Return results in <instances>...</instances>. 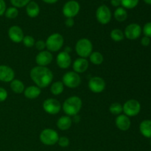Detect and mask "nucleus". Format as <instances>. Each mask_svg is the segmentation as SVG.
Listing matches in <instances>:
<instances>
[{"instance_id": "nucleus-1", "label": "nucleus", "mask_w": 151, "mask_h": 151, "mask_svg": "<svg viewBox=\"0 0 151 151\" xmlns=\"http://www.w3.org/2000/svg\"><path fill=\"white\" fill-rule=\"evenodd\" d=\"M31 80L40 88L48 87L53 81V73L47 66H37L29 72Z\"/></svg>"}, {"instance_id": "nucleus-2", "label": "nucleus", "mask_w": 151, "mask_h": 151, "mask_svg": "<svg viewBox=\"0 0 151 151\" xmlns=\"http://www.w3.org/2000/svg\"><path fill=\"white\" fill-rule=\"evenodd\" d=\"M82 100L78 96L68 97L62 105V109L67 116H75L79 114L82 109Z\"/></svg>"}, {"instance_id": "nucleus-3", "label": "nucleus", "mask_w": 151, "mask_h": 151, "mask_svg": "<svg viewBox=\"0 0 151 151\" xmlns=\"http://www.w3.org/2000/svg\"><path fill=\"white\" fill-rule=\"evenodd\" d=\"M75 51L80 58H86L93 52V44L88 38H81L75 44Z\"/></svg>"}, {"instance_id": "nucleus-4", "label": "nucleus", "mask_w": 151, "mask_h": 151, "mask_svg": "<svg viewBox=\"0 0 151 151\" xmlns=\"http://www.w3.org/2000/svg\"><path fill=\"white\" fill-rule=\"evenodd\" d=\"M46 48L50 52H55L59 51L63 47L64 44V38L60 33L55 32L51 34L46 40Z\"/></svg>"}, {"instance_id": "nucleus-5", "label": "nucleus", "mask_w": 151, "mask_h": 151, "mask_svg": "<svg viewBox=\"0 0 151 151\" xmlns=\"http://www.w3.org/2000/svg\"><path fill=\"white\" fill-rule=\"evenodd\" d=\"M40 141L45 145L52 146L57 144L59 139L58 133L51 128H46L41 132L39 136Z\"/></svg>"}, {"instance_id": "nucleus-6", "label": "nucleus", "mask_w": 151, "mask_h": 151, "mask_svg": "<svg viewBox=\"0 0 151 151\" xmlns=\"http://www.w3.org/2000/svg\"><path fill=\"white\" fill-rule=\"evenodd\" d=\"M62 83L65 86L69 88H78L81 83V78L79 74L74 71L67 72L62 77Z\"/></svg>"}, {"instance_id": "nucleus-7", "label": "nucleus", "mask_w": 151, "mask_h": 151, "mask_svg": "<svg viewBox=\"0 0 151 151\" xmlns=\"http://www.w3.org/2000/svg\"><path fill=\"white\" fill-rule=\"evenodd\" d=\"M122 109H123L124 114L130 116H135L139 114L141 111V104L139 102L134 99H131L128 100L124 103L122 106Z\"/></svg>"}, {"instance_id": "nucleus-8", "label": "nucleus", "mask_w": 151, "mask_h": 151, "mask_svg": "<svg viewBox=\"0 0 151 151\" xmlns=\"http://www.w3.org/2000/svg\"><path fill=\"white\" fill-rule=\"evenodd\" d=\"M62 105L55 98H48L43 103V109L46 113L51 115H55L60 111Z\"/></svg>"}, {"instance_id": "nucleus-9", "label": "nucleus", "mask_w": 151, "mask_h": 151, "mask_svg": "<svg viewBox=\"0 0 151 151\" xmlns=\"http://www.w3.org/2000/svg\"><path fill=\"white\" fill-rule=\"evenodd\" d=\"M96 19L101 24H107L111 20V12L108 6L103 4L97 9Z\"/></svg>"}, {"instance_id": "nucleus-10", "label": "nucleus", "mask_w": 151, "mask_h": 151, "mask_svg": "<svg viewBox=\"0 0 151 151\" xmlns=\"http://www.w3.org/2000/svg\"><path fill=\"white\" fill-rule=\"evenodd\" d=\"M80 4L75 0H69L65 3L63 7V14L66 18H74L78 14L80 11Z\"/></svg>"}, {"instance_id": "nucleus-11", "label": "nucleus", "mask_w": 151, "mask_h": 151, "mask_svg": "<svg viewBox=\"0 0 151 151\" xmlns=\"http://www.w3.org/2000/svg\"><path fill=\"white\" fill-rule=\"evenodd\" d=\"M88 88L90 91H92L95 94H99V93L103 92L105 90L106 86V81L104 79L100 77H93L88 81Z\"/></svg>"}, {"instance_id": "nucleus-12", "label": "nucleus", "mask_w": 151, "mask_h": 151, "mask_svg": "<svg viewBox=\"0 0 151 151\" xmlns=\"http://www.w3.org/2000/svg\"><path fill=\"white\" fill-rule=\"evenodd\" d=\"M142 32V28L139 24L132 23L128 24L125 27L124 31V35L126 38L129 40H135L139 38Z\"/></svg>"}, {"instance_id": "nucleus-13", "label": "nucleus", "mask_w": 151, "mask_h": 151, "mask_svg": "<svg viewBox=\"0 0 151 151\" xmlns=\"http://www.w3.org/2000/svg\"><path fill=\"white\" fill-rule=\"evenodd\" d=\"M7 35H8L10 41H13V43H16V44L22 42V40L24 37L22 29L17 25L10 27L8 29V32H7Z\"/></svg>"}, {"instance_id": "nucleus-14", "label": "nucleus", "mask_w": 151, "mask_h": 151, "mask_svg": "<svg viewBox=\"0 0 151 151\" xmlns=\"http://www.w3.org/2000/svg\"><path fill=\"white\" fill-rule=\"evenodd\" d=\"M52 60V54L48 50L39 52L35 57V62L38 64V66H47L51 63Z\"/></svg>"}, {"instance_id": "nucleus-15", "label": "nucleus", "mask_w": 151, "mask_h": 151, "mask_svg": "<svg viewBox=\"0 0 151 151\" xmlns=\"http://www.w3.org/2000/svg\"><path fill=\"white\" fill-rule=\"evenodd\" d=\"M15 78V72L11 67L6 65H0V81L11 82Z\"/></svg>"}, {"instance_id": "nucleus-16", "label": "nucleus", "mask_w": 151, "mask_h": 151, "mask_svg": "<svg viewBox=\"0 0 151 151\" xmlns=\"http://www.w3.org/2000/svg\"><path fill=\"white\" fill-rule=\"evenodd\" d=\"M56 63L60 69H68L72 64V58L70 55L65 52H60L56 57Z\"/></svg>"}, {"instance_id": "nucleus-17", "label": "nucleus", "mask_w": 151, "mask_h": 151, "mask_svg": "<svg viewBox=\"0 0 151 151\" xmlns=\"http://www.w3.org/2000/svg\"><path fill=\"white\" fill-rule=\"evenodd\" d=\"M115 125L116 128L120 131H127L131 128V119L125 114H119L115 119Z\"/></svg>"}, {"instance_id": "nucleus-18", "label": "nucleus", "mask_w": 151, "mask_h": 151, "mask_svg": "<svg viewBox=\"0 0 151 151\" xmlns=\"http://www.w3.org/2000/svg\"><path fill=\"white\" fill-rule=\"evenodd\" d=\"M89 63L86 58H78L72 63V69L74 72L78 74L83 73L88 69Z\"/></svg>"}, {"instance_id": "nucleus-19", "label": "nucleus", "mask_w": 151, "mask_h": 151, "mask_svg": "<svg viewBox=\"0 0 151 151\" xmlns=\"http://www.w3.org/2000/svg\"><path fill=\"white\" fill-rule=\"evenodd\" d=\"M23 93L26 98L33 100V99L39 97L41 93V90L37 86H29L25 88Z\"/></svg>"}, {"instance_id": "nucleus-20", "label": "nucleus", "mask_w": 151, "mask_h": 151, "mask_svg": "<svg viewBox=\"0 0 151 151\" xmlns=\"http://www.w3.org/2000/svg\"><path fill=\"white\" fill-rule=\"evenodd\" d=\"M72 125V119L69 116H62L58 119L56 125L60 131H67Z\"/></svg>"}, {"instance_id": "nucleus-21", "label": "nucleus", "mask_w": 151, "mask_h": 151, "mask_svg": "<svg viewBox=\"0 0 151 151\" xmlns=\"http://www.w3.org/2000/svg\"><path fill=\"white\" fill-rule=\"evenodd\" d=\"M26 13L30 18H35L39 15L40 7L35 1H32L28 3L26 6Z\"/></svg>"}, {"instance_id": "nucleus-22", "label": "nucleus", "mask_w": 151, "mask_h": 151, "mask_svg": "<svg viewBox=\"0 0 151 151\" xmlns=\"http://www.w3.org/2000/svg\"><path fill=\"white\" fill-rule=\"evenodd\" d=\"M140 133L143 137L151 139V120L145 119L143 120L139 125Z\"/></svg>"}, {"instance_id": "nucleus-23", "label": "nucleus", "mask_w": 151, "mask_h": 151, "mask_svg": "<svg viewBox=\"0 0 151 151\" xmlns=\"http://www.w3.org/2000/svg\"><path fill=\"white\" fill-rule=\"evenodd\" d=\"M10 88L15 94H20L24 92L25 86L22 81L19 79H14L10 82Z\"/></svg>"}, {"instance_id": "nucleus-24", "label": "nucleus", "mask_w": 151, "mask_h": 151, "mask_svg": "<svg viewBox=\"0 0 151 151\" xmlns=\"http://www.w3.org/2000/svg\"><path fill=\"white\" fill-rule=\"evenodd\" d=\"M114 16L117 22H122L126 20L128 18V13L124 7H119L115 10L114 13Z\"/></svg>"}, {"instance_id": "nucleus-25", "label": "nucleus", "mask_w": 151, "mask_h": 151, "mask_svg": "<svg viewBox=\"0 0 151 151\" xmlns=\"http://www.w3.org/2000/svg\"><path fill=\"white\" fill-rule=\"evenodd\" d=\"M64 90V85L62 81H56L54 82L50 86V91L55 96L60 95Z\"/></svg>"}, {"instance_id": "nucleus-26", "label": "nucleus", "mask_w": 151, "mask_h": 151, "mask_svg": "<svg viewBox=\"0 0 151 151\" xmlns=\"http://www.w3.org/2000/svg\"><path fill=\"white\" fill-rule=\"evenodd\" d=\"M89 60L91 63H93L94 65H96V66H98V65L102 64L103 63L104 58H103V55H102V53H100V52L95 51L92 52L91 54L90 55Z\"/></svg>"}, {"instance_id": "nucleus-27", "label": "nucleus", "mask_w": 151, "mask_h": 151, "mask_svg": "<svg viewBox=\"0 0 151 151\" xmlns=\"http://www.w3.org/2000/svg\"><path fill=\"white\" fill-rule=\"evenodd\" d=\"M110 36L111 38L115 42H120L125 38L124 32H122V30H121L120 29H118V28L112 29L110 33Z\"/></svg>"}, {"instance_id": "nucleus-28", "label": "nucleus", "mask_w": 151, "mask_h": 151, "mask_svg": "<svg viewBox=\"0 0 151 151\" xmlns=\"http://www.w3.org/2000/svg\"><path fill=\"white\" fill-rule=\"evenodd\" d=\"M109 111L114 115H119L123 111L122 105L119 103H113L109 106Z\"/></svg>"}, {"instance_id": "nucleus-29", "label": "nucleus", "mask_w": 151, "mask_h": 151, "mask_svg": "<svg viewBox=\"0 0 151 151\" xmlns=\"http://www.w3.org/2000/svg\"><path fill=\"white\" fill-rule=\"evenodd\" d=\"M6 18L10 19H16L19 15V10L16 7H10L7 9H6V11L4 13Z\"/></svg>"}, {"instance_id": "nucleus-30", "label": "nucleus", "mask_w": 151, "mask_h": 151, "mask_svg": "<svg viewBox=\"0 0 151 151\" xmlns=\"http://www.w3.org/2000/svg\"><path fill=\"white\" fill-rule=\"evenodd\" d=\"M139 0H121L122 7L127 9H133L137 7Z\"/></svg>"}, {"instance_id": "nucleus-31", "label": "nucleus", "mask_w": 151, "mask_h": 151, "mask_svg": "<svg viewBox=\"0 0 151 151\" xmlns=\"http://www.w3.org/2000/svg\"><path fill=\"white\" fill-rule=\"evenodd\" d=\"M22 42L25 47L27 48H31L35 45V41L33 37L31 35H24L23 40H22Z\"/></svg>"}, {"instance_id": "nucleus-32", "label": "nucleus", "mask_w": 151, "mask_h": 151, "mask_svg": "<svg viewBox=\"0 0 151 151\" xmlns=\"http://www.w3.org/2000/svg\"><path fill=\"white\" fill-rule=\"evenodd\" d=\"M30 0H10L12 5L15 7H23L28 4Z\"/></svg>"}, {"instance_id": "nucleus-33", "label": "nucleus", "mask_w": 151, "mask_h": 151, "mask_svg": "<svg viewBox=\"0 0 151 151\" xmlns=\"http://www.w3.org/2000/svg\"><path fill=\"white\" fill-rule=\"evenodd\" d=\"M69 139L68 137H59L58 141V144L60 147H66L69 145Z\"/></svg>"}, {"instance_id": "nucleus-34", "label": "nucleus", "mask_w": 151, "mask_h": 151, "mask_svg": "<svg viewBox=\"0 0 151 151\" xmlns=\"http://www.w3.org/2000/svg\"><path fill=\"white\" fill-rule=\"evenodd\" d=\"M142 31L145 36H147L151 38V22H147V23L145 24Z\"/></svg>"}, {"instance_id": "nucleus-35", "label": "nucleus", "mask_w": 151, "mask_h": 151, "mask_svg": "<svg viewBox=\"0 0 151 151\" xmlns=\"http://www.w3.org/2000/svg\"><path fill=\"white\" fill-rule=\"evenodd\" d=\"M36 48V50H38V51H44V49L46 48V42L43 40H38V41H35V45H34Z\"/></svg>"}, {"instance_id": "nucleus-36", "label": "nucleus", "mask_w": 151, "mask_h": 151, "mask_svg": "<svg viewBox=\"0 0 151 151\" xmlns=\"http://www.w3.org/2000/svg\"><path fill=\"white\" fill-rule=\"evenodd\" d=\"M7 96H8V94H7V90L2 87H0V103L5 101L7 98Z\"/></svg>"}, {"instance_id": "nucleus-37", "label": "nucleus", "mask_w": 151, "mask_h": 151, "mask_svg": "<svg viewBox=\"0 0 151 151\" xmlns=\"http://www.w3.org/2000/svg\"><path fill=\"white\" fill-rule=\"evenodd\" d=\"M141 44L144 47H148L150 44V38L147 36H143L141 39Z\"/></svg>"}, {"instance_id": "nucleus-38", "label": "nucleus", "mask_w": 151, "mask_h": 151, "mask_svg": "<svg viewBox=\"0 0 151 151\" xmlns=\"http://www.w3.org/2000/svg\"><path fill=\"white\" fill-rule=\"evenodd\" d=\"M6 3L4 0H0V16L4 14L6 11Z\"/></svg>"}, {"instance_id": "nucleus-39", "label": "nucleus", "mask_w": 151, "mask_h": 151, "mask_svg": "<svg viewBox=\"0 0 151 151\" xmlns=\"http://www.w3.org/2000/svg\"><path fill=\"white\" fill-rule=\"evenodd\" d=\"M65 24L67 27H72L75 24V21L73 18H66L65 21Z\"/></svg>"}, {"instance_id": "nucleus-40", "label": "nucleus", "mask_w": 151, "mask_h": 151, "mask_svg": "<svg viewBox=\"0 0 151 151\" xmlns=\"http://www.w3.org/2000/svg\"><path fill=\"white\" fill-rule=\"evenodd\" d=\"M111 4L114 7H119L121 5V0H111Z\"/></svg>"}, {"instance_id": "nucleus-41", "label": "nucleus", "mask_w": 151, "mask_h": 151, "mask_svg": "<svg viewBox=\"0 0 151 151\" xmlns=\"http://www.w3.org/2000/svg\"><path fill=\"white\" fill-rule=\"evenodd\" d=\"M72 49L70 47H66L64 48V50H63V52H66V53H68V54H70L71 52H72Z\"/></svg>"}, {"instance_id": "nucleus-42", "label": "nucleus", "mask_w": 151, "mask_h": 151, "mask_svg": "<svg viewBox=\"0 0 151 151\" xmlns=\"http://www.w3.org/2000/svg\"><path fill=\"white\" fill-rule=\"evenodd\" d=\"M44 2L47 3V4H55V3L57 2L58 0H42Z\"/></svg>"}, {"instance_id": "nucleus-43", "label": "nucleus", "mask_w": 151, "mask_h": 151, "mask_svg": "<svg viewBox=\"0 0 151 151\" xmlns=\"http://www.w3.org/2000/svg\"><path fill=\"white\" fill-rule=\"evenodd\" d=\"M143 1H144L146 3V4H150V5H151V0H143Z\"/></svg>"}]
</instances>
